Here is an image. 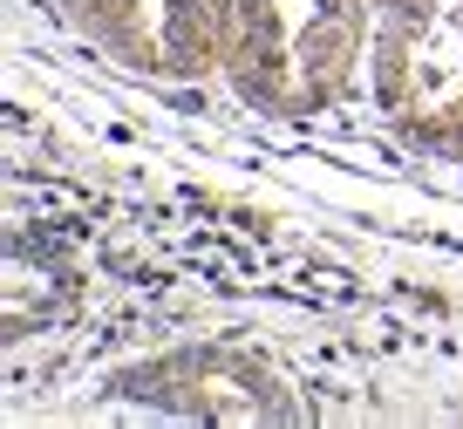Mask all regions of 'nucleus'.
Listing matches in <instances>:
<instances>
[{
    "label": "nucleus",
    "instance_id": "obj_2",
    "mask_svg": "<svg viewBox=\"0 0 463 429\" xmlns=\"http://www.w3.org/2000/svg\"><path fill=\"white\" fill-rule=\"evenodd\" d=\"M416 42H409L402 28H382L375 21V48H368V82H375V110H409V102H422V75H416Z\"/></svg>",
    "mask_w": 463,
    "mask_h": 429
},
{
    "label": "nucleus",
    "instance_id": "obj_1",
    "mask_svg": "<svg viewBox=\"0 0 463 429\" xmlns=\"http://www.w3.org/2000/svg\"><path fill=\"white\" fill-rule=\"evenodd\" d=\"M362 42H368V14H314L300 34H293V62H300L307 82H327L341 102H354Z\"/></svg>",
    "mask_w": 463,
    "mask_h": 429
},
{
    "label": "nucleus",
    "instance_id": "obj_5",
    "mask_svg": "<svg viewBox=\"0 0 463 429\" xmlns=\"http://www.w3.org/2000/svg\"><path fill=\"white\" fill-rule=\"evenodd\" d=\"M375 21H382V28H402L409 42H416V34L436 21V0H382V7H375Z\"/></svg>",
    "mask_w": 463,
    "mask_h": 429
},
{
    "label": "nucleus",
    "instance_id": "obj_6",
    "mask_svg": "<svg viewBox=\"0 0 463 429\" xmlns=\"http://www.w3.org/2000/svg\"><path fill=\"white\" fill-rule=\"evenodd\" d=\"M443 157H449V164H463V96H457V102H443Z\"/></svg>",
    "mask_w": 463,
    "mask_h": 429
},
{
    "label": "nucleus",
    "instance_id": "obj_3",
    "mask_svg": "<svg viewBox=\"0 0 463 429\" xmlns=\"http://www.w3.org/2000/svg\"><path fill=\"white\" fill-rule=\"evenodd\" d=\"M61 21H69L89 48H102V55H116L123 42L144 34V7H137V0H69Z\"/></svg>",
    "mask_w": 463,
    "mask_h": 429
},
{
    "label": "nucleus",
    "instance_id": "obj_8",
    "mask_svg": "<svg viewBox=\"0 0 463 429\" xmlns=\"http://www.w3.org/2000/svg\"><path fill=\"white\" fill-rule=\"evenodd\" d=\"M61 7H69V0H55V14H61Z\"/></svg>",
    "mask_w": 463,
    "mask_h": 429
},
{
    "label": "nucleus",
    "instance_id": "obj_7",
    "mask_svg": "<svg viewBox=\"0 0 463 429\" xmlns=\"http://www.w3.org/2000/svg\"><path fill=\"white\" fill-rule=\"evenodd\" d=\"M171 102H177V110H184V116H204V89H177Z\"/></svg>",
    "mask_w": 463,
    "mask_h": 429
},
{
    "label": "nucleus",
    "instance_id": "obj_4",
    "mask_svg": "<svg viewBox=\"0 0 463 429\" xmlns=\"http://www.w3.org/2000/svg\"><path fill=\"white\" fill-rule=\"evenodd\" d=\"M252 415H260V423H307V396H293L287 382L266 375V382L252 388Z\"/></svg>",
    "mask_w": 463,
    "mask_h": 429
}]
</instances>
